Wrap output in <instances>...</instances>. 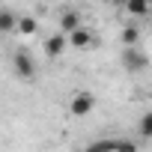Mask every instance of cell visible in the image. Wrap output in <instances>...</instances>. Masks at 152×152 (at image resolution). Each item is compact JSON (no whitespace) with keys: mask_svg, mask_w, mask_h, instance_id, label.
Segmentation results:
<instances>
[{"mask_svg":"<svg viewBox=\"0 0 152 152\" xmlns=\"http://www.w3.org/2000/svg\"><path fill=\"white\" fill-rule=\"evenodd\" d=\"M78 24H81V15L75 12V9H66V12L60 15V30H63V33H69V30H75V27H78Z\"/></svg>","mask_w":152,"mask_h":152,"instance_id":"cell-7","label":"cell"},{"mask_svg":"<svg viewBox=\"0 0 152 152\" xmlns=\"http://www.w3.org/2000/svg\"><path fill=\"white\" fill-rule=\"evenodd\" d=\"M12 69H15L18 78H24V81H33V78H36V63H33V57H30L24 48L15 51V57H12Z\"/></svg>","mask_w":152,"mask_h":152,"instance_id":"cell-2","label":"cell"},{"mask_svg":"<svg viewBox=\"0 0 152 152\" xmlns=\"http://www.w3.org/2000/svg\"><path fill=\"white\" fill-rule=\"evenodd\" d=\"M104 3H122V0H104Z\"/></svg>","mask_w":152,"mask_h":152,"instance_id":"cell-13","label":"cell"},{"mask_svg":"<svg viewBox=\"0 0 152 152\" xmlns=\"http://www.w3.org/2000/svg\"><path fill=\"white\" fill-rule=\"evenodd\" d=\"M137 131H140V140H149V137H152V113H143V116H140Z\"/></svg>","mask_w":152,"mask_h":152,"instance_id":"cell-11","label":"cell"},{"mask_svg":"<svg viewBox=\"0 0 152 152\" xmlns=\"http://www.w3.org/2000/svg\"><path fill=\"white\" fill-rule=\"evenodd\" d=\"M146 66H149L146 54H143L140 48H134V45H125V51H122V69H125L128 75H137V72H143Z\"/></svg>","mask_w":152,"mask_h":152,"instance_id":"cell-1","label":"cell"},{"mask_svg":"<svg viewBox=\"0 0 152 152\" xmlns=\"http://www.w3.org/2000/svg\"><path fill=\"white\" fill-rule=\"evenodd\" d=\"M66 42H69L72 48L84 51V48H93V45H96V36H93V30H90V27L78 24L75 30H69V33H66Z\"/></svg>","mask_w":152,"mask_h":152,"instance_id":"cell-3","label":"cell"},{"mask_svg":"<svg viewBox=\"0 0 152 152\" xmlns=\"http://www.w3.org/2000/svg\"><path fill=\"white\" fill-rule=\"evenodd\" d=\"M122 45H137V39H140V30L137 27H122Z\"/></svg>","mask_w":152,"mask_h":152,"instance_id":"cell-12","label":"cell"},{"mask_svg":"<svg viewBox=\"0 0 152 152\" xmlns=\"http://www.w3.org/2000/svg\"><path fill=\"white\" fill-rule=\"evenodd\" d=\"M93 107H96V96L93 93H75L72 102H69V113L72 116H87Z\"/></svg>","mask_w":152,"mask_h":152,"instance_id":"cell-4","label":"cell"},{"mask_svg":"<svg viewBox=\"0 0 152 152\" xmlns=\"http://www.w3.org/2000/svg\"><path fill=\"white\" fill-rule=\"evenodd\" d=\"M15 30H18V33H24V36H33V33L39 30V21H36L33 15H24V18H18Z\"/></svg>","mask_w":152,"mask_h":152,"instance_id":"cell-9","label":"cell"},{"mask_svg":"<svg viewBox=\"0 0 152 152\" xmlns=\"http://www.w3.org/2000/svg\"><path fill=\"white\" fill-rule=\"evenodd\" d=\"M93 149H128V152H134L137 146L131 140H99V143H93Z\"/></svg>","mask_w":152,"mask_h":152,"instance_id":"cell-8","label":"cell"},{"mask_svg":"<svg viewBox=\"0 0 152 152\" xmlns=\"http://www.w3.org/2000/svg\"><path fill=\"white\" fill-rule=\"evenodd\" d=\"M122 6L131 12V15H146V9H149V0H122Z\"/></svg>","mask_w":152,"mask_h":152,"instance_id":"cell-10","label":"cell"},{"mask_svg":"<svg viewBox=\"0 0 152 152\" xmlns=\"http://www.w3.org/2000/svg\"><path fill=\"white\" fill-rule=\"evenodd\" d=\"M63 51H66V33L63 30L45 39V57H60Z\"/></svg>","mask_w":152,"mask_h":152,"instance_id":"cell-5","label":"cell"},{"mask_svg":"<svg viewBox=\"0 0 152 152\" xmlns=\"http://www.w3.org/2000/svg\"><path fill=\"white\" fill-rule=\"evenodd\" d=\"M15 24H18V15L9 6H0V33H15Z\"/></svg>","mask_w":152,"mask_h":152,"instance_id":"cell-6","label":"cell"}]
</instances>
